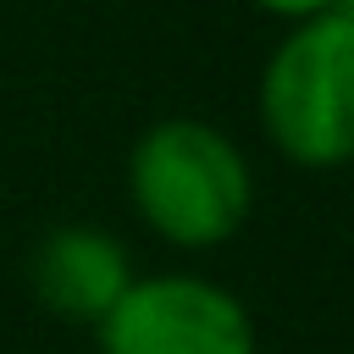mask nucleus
Here are the masks:
<instances>
[{"label": "nucleus", "mask_w": 354, "mask_h": 354, "mask_svg": "<svg viewBox=\"0 0 354 354\" xmlns=\"http://www.w3.org/2000/svg\"><path fill=\"white\" fill-rule=\"evenodd\" d=\"M127 199L155 238L177 249H216L249 221L254 171L221 127L199 116H160L127 149Z\"/></svg>", "instance_id": "f257e3e1"}, {"label": "nucleus", "mask_w": 354, "mask_h": 354, "mask_svg": "<svg viewBox=\"0 0 354 354\" xmlns=\"http://www.w3.org/2000/svg\"><path fill=\"white\" fill-rule=\"evenodd\" d=\"M260 127L310 171L354 160V17L293 22L260 66Z\"/></svg>", "instance_id": "f03ea898"}, {"label": "nucleus", "mask_w": 354, "mask_h": 354, "mask_svg": "<svg viewBox=\"0 0 354 354\" xmlns=\"http://www.w3.org/2000/svg\"><path fill=\"white\" fill-rule=\"evenodd\" d=\"M94 332L100 354H254V321L243 299L188 271L133 277Z\"/></svg>", "instance_id": "7ed1b4c3"}, {"label": "nucleus", "mask_w": 354, "mask_h": 354, "mask_svg": "<svg viewBox=\"0 0 354 354\" xmlns=\"http://www.w3.org/2000/svg\"><path fill=\"white\" fill-rule=\"evenodd\" d=\"M28 288L50 315H61L72 326H100L111 315V304L133 288V260H127L122 238H111L105 227L61 221L33 243Z\"/></svg>", "instance_id": "20e7f679"}, {"label": "nucleus", "mask_w": 354, "mask_h": 354, "mask_svg": "<svg viewBox=\"0 0 354 354\" xmlns=\"http://www.w3.org/2000/svg\"><path fill=\"white\" fill-rule=\"evenodd\" d=\"M249 6H260L266 17H282V22L293 28V22H310V17H326V11H337L343 0H249Z\"/></svg>", "instance_id": "39448f33"}, {"label": "nucleus", "mask_w": 354, "mask_h": 354, "mask_svg": "<svg viewBox=\"0 0 354 354\" xmlns=\"http://www.w3.org/2000/svg\"><path fill=\"white\" fill-rule=\"evenodd\" d=\"M337 11H348V17H354V0H343V6H337Z\"/></svg>", "instance_id": "423d86ee"}]
</instances>
